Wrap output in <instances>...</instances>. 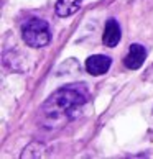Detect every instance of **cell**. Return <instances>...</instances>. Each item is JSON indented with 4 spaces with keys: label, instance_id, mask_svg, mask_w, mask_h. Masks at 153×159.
Wrapping results in <instances>:
<instances>
[{
    "label": "cell",
    "instance_id": "obj_1",
    "mask_svg": "<svg viewBox=\"0 0 153 159\" xmlns=\"http://www.w3.org/2000/svg\"><path fill=\"white\" fill-rule=\"evenodd\" d=\"M89 100L84 87H63L56 90L41 107V123L46 128H60L79 115V110Z\"/></svg>",
    "mask_w": 153,
    "mask_h": 159
},
{
    "label": "cell",
    "instance_id": "obj_2",
    "mask_svg": "<svg viewBox=\"0 0 153 159\" xmlns=\"http://www.w3.org/2000/svg\"><path fill=\"white\" fill-rule=\"evenodd\" d=\"M22 36H23V41H25L30 48H43V46H46L51 39L50 25L45 20L31 18L26 23H23Z\"/></svg>",
    "mask_w": 153,
    "mask_h": 159
},
{
    "label": "cell",
    "instance_id": "obj_3",
    "mask_svg": "<svg viewBox=\"0 0 153 159\" xmlns=\"http://www.w3.org/2000/svg\"><path fill=\"white\" fill-rule=\"evenodd\" d=\"M145 57H146V49L143 48L142 44H132L130 49H128L127 56L123 57V64H125L127 69H138L142 67V64L145 62Z\"/></svg>",
    "mask_w": 153,
    "mask_h": 159
},
{
    "label": "cell",
    "instance_id": "obj_4",
    "mask_svg": "<svg viewBox=\"0 0 153 159\" xmlns=\"http://www.w3.org/2000/svg\"><path fill=\"white\" fill-rule=\"evenodd\" d=\"M110 64H112V61H110L109 56L96 54V56L87 57L86 69H87V72H89L91 75H101V74L107 72L109 67H110Z\"/></svg>",
    "mask_w": 153,
    "mask_h": 159
},
{
    "label": "cell",
    "instance_id": "obj_5",
    "mask_svg": "<svg viewBox=\"0 0 153 159\" xmlns=\"http://www.w3.org/2000/svg\"><path fill=\"white\" fill-rule=\"evenodd\" d=\"M120 38H122V31H120V26L117 23V20H114V18L107 20L105 28H104V34H102L104 44L109 46V48H115L119 44Z\"/></svg>",
    "mask_w": 153,
    "mask_h": 159
},
{
    "label": "cell",
    "instance_id": "obj_6",
    "mask_svg": "<svg viewBox=\"0 0 153 159\" xmlns=\"http://www.w3.org/2000/svg\"><path fill=\"white\" fill-rule=\"evenodd\" d=\"M81 2L82 0H58V3L55 7V11H56L58 16L66 18V16H71V15H74L76 11L79 10Z\"/></svg>",
    "mask_w": 153,
    "mask_h": 159
},
{
    "label": "cell",
    "instance_id": "obj_7",
    "mask_svg": "<svg viewBox=\"0 0 153 159\" xmlns=\"http://www.w3.org/2000/svg\"><path fill=\"white\" fill-rule=\"evenodd\" d=\"M145 80H148V82H153V66L146 70V74H145Z\"/></svg>",
    "mask_w": 153,
    "mask_h": 159
}]
</instances>
